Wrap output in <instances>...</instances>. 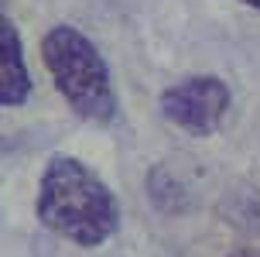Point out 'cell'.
<instances>
[{
	"instance_id": "obj_3",
	"label": "cell",
	"mask_w": 260,
	"mask_h": 257,
	"mask_svg": "<svg viewBox=\"0 0 260 257\" xmlns=\"http://www.w3.org/2000/svg\"><path fill=\"white\" fill-rule=\"evenodd\" d=\"M161 117L192 137H212L233 106V93L219 76H188L161 93Z\"/></svg>"
},
{
	"instance_id": "obj_1",
	"label": "cell",
	"mask_w": 260,
	"mask_h": 257,
	"mask_svg": "<svg viewBox=\"0 0 260 257\" xmlns=\"http://www.w3.org/2000/svg\"><path fill=\"white\" fill-rule=\"evenodd\" d=\"M35 216L45 230L76 247H103L120 230L113 189L76 154H52L38 179Z\"/></svg>"
},
{
	"instance_id": "obj_6",
	"label": "cell",
	"mask_w": 260,
	"mask_h": 257,
	"mask_svg": "<svg viewBox=\"0 0 260 257\" xmlns=\"http://www.w3.org/2000/svg\"><path fill=\"white\" fill-rule=\"evenodd\" d=\"M240 4H247V7H253V11H260V0H240Z\"/></svg>"
},
{
	"instance_id": "obj_2",
	"label": "cell",
	"mask_w": 260,
	"mask_h": 257,
	"mask_svg": "<svg viewBox=\"0 0 260 257\" xmlns=\"http://www.w3.org/2000/svg\"><path fill=\"white\" fill-rule=\"evenodd\" d=\"M41 62L72 113L86 124H113L120 110L103 51L76 24H55L41 38Z\"/></svg>"
},
{
	"instance_id": "obj_4",
	"label": "cell",
	"mask_w": 260,
	"mask_h": 257,
	"mask_svg": "<svg viewBox=\"0 0 260 257\" xmlns=\"http://www.w3.org/2000/svg\"><path fill=\"white\" fill-rule=\"evenodd\" d=\"M31 72L24 62V41L11 17H0V106H24L31 96Z\"/></svg>"
},
{
	"instance_id": "obj_5",
	"label": "cell",
	"mask_w": 260,
	"mask_h": 257,
	"mask_svg": "<svg viewBox=\"0 0 260 257\" xmlns=\"http://www.w3.org/2000/svg\"><path fill=\"white\" fill-rule=\"evenodd\" d=\"M230 257H260V250H236V254H230Z\"/></svg>"
}]
</instances>
